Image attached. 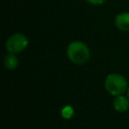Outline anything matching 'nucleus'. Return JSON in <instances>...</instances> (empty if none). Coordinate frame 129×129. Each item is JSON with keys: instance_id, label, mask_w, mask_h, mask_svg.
I'll list each match as a JSON object with an SVG mask.
<instances>
[{"instance_id": "9", "label": "nucleus", "mask_w": 129, "mask_h": 129, "mask_svg": "<svg viewBox=\"0 0 129 129\" xmlns=\"http://www.w3.org/2000/svg\"><path fill=\"white\" fill-rule=\"evenodd\" d=\"M127 95H128V98H129V88H128V90H127Z\"/></svg>"}, {"instance_id": "4", "label": "nucleus", "mask_w": 129, "mask_h": 129, "mask_svg": "<svg viewBox=\"0 0 129 129\" xmlns=\"http://www.w3.org/2000/svg\"><path fill=\"white\" fill-rule=\"evenodd\" d=\"M115 25L122 31H129V12H122L115 17Z\"/></svg>"}, {"instance_id": "6", "label": "nucleus", "mask_w": 129, "mask_h": 129, "mask_svg": "<svg viewBox=\"0 0 129 129\" xmlns=\"http://www.w3.org/2000/svg\"><path fill=\"white\" fill-rule=\"evenodd\" d=\"M4 66L8 70H13L18 66V58L16 57L15 53H8L4 57Z\"/></svg>"}, {"instance_id": "8", "label": "nucleus", "mask_w": 129, "mask_h": 129, "mask_svg": "<svg viewBox=\"0 0 129 129\" xmlns=\"http://www.w3.org/2000/svg\"><path fill=\"white\" fill-rule=\"evenodd\" d=\"M86 1L89 2L90 4H93V5H100V4H103L107 0H86Z\"/></svg>"}, {"instance_id": "1", "label": "nucleus", "mask_w": 129, "mask_h": 129, "mask_svg": "<svg viewBox=\"0 0 129 129\" xmlns=\"http://www.w3.org/2000/svg\"><path fill=\"white\" fill-rule=\"evenodd\" d=\"M69 59L75 64H83L90 57V50L86 43L80 40L73 41L67 48Z\"/></svg>"}, {"instance_id": "3", "label": "nucleus", "mask_w": 129, "mask_h": 129, "mask_svg": "<svg viewBox=\"0 0 129 129\" xmlns=\"http://www.w3.org/2000/svg\"><path fill=\"white\" fill-rule=\"evenodd\" d=\"M6 49L10 53H18L24 50L28 45L27 37L22 33H14L6 40Z\"/></svg>"}, {"instance_id": "2", "label": "nucleus", "mask_w": 129, "mask_h": 129, "mask_svg": "<svg viewBox=\"0 0 129 129\" xmlns=\"http://www.w3.org/2000/svg\"><path fill=\"white\" fill-rule=\"evenodd\" d=\"M105 89L112 96L122 95L127 90L126 79L119 74H110L105 80Z\"/></svg>"}, {"instance_id": "7", "label": "nucleus", "mask_w": 129, "mask_h": 129, "mask_svg": "<svg viewBox=\"0 0 129 129\" xmlns=\"http://www.w3.org/2000/svg\"><path fill=\"white\" fill-rule=\"evenodd\" d=\"M61 116L64 119H71L74 116V109L71 106H66L61 109Z\"/></svg>"}, {"instance_id": "5", "label": "nucleus", "mask_w": 129, "mask_h": 129, "mask_svg": "<svg viewBox=\"0 0 129 129\" xmlns=\"http://www.w3.org/2000/svg\"><path fill=\"white\" fill-rule=\"evenodd\" d=\"M113 106H114V109L118 112H121V113L126 112L129 109V98L119 95L114 99Z\"/></svg>"}]
</instances>
